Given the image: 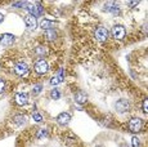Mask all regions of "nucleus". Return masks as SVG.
Segmentation results:
<instances>
[{
    "mask_svg": "<svg viewBox=\"0 0 148 147\" xmlns=\"http://www.w3.org/2000/svg\"><path fill=\"white\" fill-rule=\"evenodd\" d=\"M129 129L132 132H134V133L140 132V129H142V120H140V119H138V117H133L132 120L129 121Z\"/></svg>",
    "mask_w": 148,
    "mask_h": 147,
    "instance_id": "obj_1",
    "label": "nucleus"
},
{
    "mask_svg": "<svg viewBox=\"0 0 148 147\" xmlns=\"http://www.w3.org/2000/svg\"><path fill=\"white\" fill-rule=\"evenodd\" d=\"M125 34H126V31H125L124 26H121V25H116V26L112 29V35L115 36L117 40H121V39H124Z\"/></svg>",
    "mask_w": 148,
    "mask_h": 147,
    "instance_id": "obj_2",
    "label": "nucleus"
},
{
    "mask_svg": "<svg viewBox=\"0 0 148 147\" xmlns=\"http://www.w3.org/2000/svg\"><path fill=\"white\" fill-rule=\"evenodd\" d=\"M14 71H16L17 75L19 76H23V75H27L28 72V66L25 62H19V63L16 65V67H14Z\"/></svg>",
    "mask_w": 148,
    "mask_h": 147,
    "instance_id": "obj_3",
    "label": "nucleus"
},
{
    "mask_svg": "<svg viewBox=\"0 0 148 147\" xmlns=\"http://www.w3.org/2000/svg\"><path fill=\"white\" fill-rule=\"evenodd\" d=\"M48 69H49L48 63L45 61H42V59H40V61H38L35 63V71L38 72V74H40V75H42V74L47 72Z\"/></svg>",
    "mask_w": 148,
    "mask_h": 147,
    "instance_id": "obj_4",
    "label": "nucleus"
},
{
    "mask_svg": "<svg viewBox=\"0 0 148 147\" xmlns=\"http://www.w3.org/2000/svg\"><path fill=\"white\" fill-rule=\"evenodd\" d=\"M115 107H116V111H119V112H126L127 110H129L130 104H129V102H127L126 100H120V101H117V102H116Z\"/></svg>",
    "mask_w": 148,
    "mask_h": 147,
    "instance_id": "obj_5",
    "label": "nucleus"
},
{
    "mask_svg": "<svg viewBox=\"0 0 148 147\" xmlns=\"http://www.w3.org/2000/svg\"><path fill=\"white\" fill-rule=\"evenodd\" d=\"M94 35H95L97 40H99V41H104V40L107 39V36H108V31L104 29V27H98V29L95 30Z\"/></svg>",
    "mask_w": 148,
    "mask_h": 147,
    "instance_id": "obj_6",
    "label": "nucleus"
},
{
    "mask_svg": "<svg viewBox=\"0 0 148 147\" xmlns=\"http://www.w3.org/2000/svg\"><path fill=\"white\" fill-rule=\"evenodd\" d=\"M27 9L30 10L31 16H34V17L41 16V13H42V8H41V5H39V4H28Z\"/></svg>",
    "mask_w": 148,
    "mask_h": 147,
    "instance_id": "obj_7",
    "label": "nucleus"
},
{
    "mask_svg": "<svg viewBox=\"0 0 148 147\" xmlns=\"http://www.w3.org/2000/svg\"><path fill=\"white\" fill-rule=\"evenodd\" d=\"M25 23H26V26L28 27V29L35 30V29H36V26H38V19H36V17L28 14L26 18H25Z\"/></svg>",
    "mask_w": 148,
    "mask_h": 147,
    "instance_id": "obj_8",
    "label": "nucleus"
},
{
    "mask_svg": "<svg viewBox=\"0 0 148 147\" xmlns=\"http://www.w3.org/2000/svg\"><path fill=\"white\" fill-rule=\"evenodd\" d=\"M70 120H71V116L67 112H62V114H59L58 117H57V121H58L59 125H67V124L70 123Z\"/></svg>",
    "mask_w": 148,
    "mask_h": 147,
    "instance_id": "obj_9",
    "label": "nucleus"
},
{
    "mask_svg": "<svg viewBox=\"0 0 148 147\" xmlns=\"http://www.w3.org/2000/svg\"><path fill=\"white\" fill-rule=\"evenodd\" d=\"M16 102L19 104V106H25L28 102V97L26 93H17L16 94Z\"/></svg>",
    "mask_w": 148,
    "mask_h": 147,
    "instance_id": "obj_10",
    "label": "nucleus"
},
{
    "mask_svg": "<svg viewBox=\"0 0 148 147\" xmlns=\"http://www.w3.org/2000/svg\"><path fill=\"white\" fill-rule=\"evenodd\" d=\"M14 41V36L10 35V34H4L0 38V44L1 45H10Z\"/></svg>",
    "mask_w": 148,
    "mask_h": 147,
    "instance_id": "obj_11",
    "label": "nucleus"
},
{
    "mask_svg": "<svg viewBox=\"0 0 148 147\" xmlns=\"http://www.w3.org/2000/svg\"><path fill=\"white\" fill-rule=\"evenodd\" d=\"M75 101L77 103H80V104H82L86 101V94L85 93H82V92H79V93H76V95H75Z\"/></svg>",
    "mask_w": 148,
    "mask_h": 147,
    "instance_id": "obj_12",
    "label": "nucleus"
},
{
    "mask_svg": "<svg viewBox=\"0 0 148 147\" xmlns=\"http://www.w3.org/2000/svg\"><path fill=\"white\" fill-rule=\"evenodd\" d=\"M40 26H41V29H44V30H50L53 26V23H52V21H49V19H42L40 22Z\"/></svg>",
    "mask_w": 148,
    "mask_h": 147,
    "instance_id": "obj_13",
    "label": "nucleus"
},
{
    "mask_svg": "<svg viewBox=\"0 0 148 147\" xmlns=\"http://www.w3.org/2000/svg\"><path fill=\"white\" fill-rule=\"evenodd\" d=\"M50 95H52L53 100H58V98L61 97V93H59L57 89H53V90H52V93H50Z\"/></svg>",
    "mask_w": 148,
    "mask_h": 147,
    "instance_id": "obj_14",
    "label": "nucleus"
},
{
    "mask_svg": "<svg viewBox=\"0 0 148 147\" xmlns=\"http://www.w3.org/2000/svg\"><path fill=\"white\" fill-rule=\"evenodd\" d=\"M61 81H62V80L58 78V76H54V78L50 79V84H52V85H58Z\"/></svg>",
    "mask_w": 148,
    "mask_h": 147,
    "instance_id": "obj_15",
    "label": "nucleus"
},
{
    "mask_svg": "<svg viewBox=\"0 0 148 147\" xmlns=\"http://www.w3.org/2000/svg\"><path fill=\"white\" fill-rule=\"evenodd\" d=\"M47 38L49 39V40H53V39H56V32L54 31H52V30H49L47 32Z\"/></svg>",
    "mask_w": 148,
    "mask_h": 147,
    "instance_id": "obj_16",
    "label": "nucleus"
},
{
    "mask_svg": "<svg viewBox=\"0 0 148 147\" xmlns=\"http://www.w3.org/2000/svg\"><path fill=\"white\" fill-rule=\"evenodd\" d=\"M14 121H16L17 124H23L25 123V119H23V116H19V115H17V116L14 117Z\"/></svg>",
    "mask_w": 148,
    "mask_h": 147,
    "instance_id": "obj_17",
    "label": "nucleus"
},
{
    "mask_svg": "<svg viewBox=\"0 0 148 147\" xmlns=\"http://www.w3.org/2000/svg\"><path fill=\"white\" fill-rule=\"evenodd\" d=\"M32 116H34V120H35V121H41L42 120V116L40 114H38V112H34Z\"/></svg>",
    "mask_w": 148,
    "mask_h": 147,
    "instance_id": "obj_18",
    "label": "nucleus"
},
{
    "mask_svg": "<svg viewBox=\"0 0 148 147\" xmlns=\"http://www.w3.org/2000/svg\"><path fill=\"white\" fill-rule=\"evenodd\" d=\"M132 145H133V147H139V141H138V138L136 137H134L132 139Z\"/></svg>",
    "mask_w": 148,
    "mask_h": 147,
    "instance_id": "obj_19",
    "label": "nucleus"
},
{
    "mask_svg": "<svg viewBox=\"0 0 148 147\" xmlns=\"http://www.w3.org/2000/svg\"><path fill=\"white\" fill-rule=\"evenodd\" d=\"M41 89H42V87H41V85H36L35 88H34V93H35V94H38V93H40V92H41Z\"/></svg>",
    "mask_w": 148,
    "mask_h": 147,
    "instance_id": "obj_20",
    "label": "nucleus"
},
{
    "mask_svg": "<svg viewBox=\"0 0 148 147\" xmlns=\"http://www.w3.org/2000/svg\"><path fill=\"white\" fill-rule=\"evenodd\" d=\"M147 104H148V101H147V100H144V103H143V111H144V114H147V112H148V110H147Z\"/></svg>",
    "mask_w": 148,
    "mask_h": 147,
    "instance_id": "obj_21",
    "label": "nucleus"
},
{
    "mask_svg": "<svg viewBox=\"0 0 148 147\" xmlns=\"http://www.w3.org/2000/svg\"><path fill=\"white\" fill-rule=\"evenodd\" d=\"M3 90H4V81L0 80V93H1Z\"/></svg>",
    "mask_w": 148,
    "mask_h": 147,
    "instance_id": "obj_22",
    "label": "nucleus"
},
{
    "mask_svg": "<svg viewBox=\"0 0 148 147\" xmlns=\"http://www.w3.org/2000/svg\"><path fill=\"white\" fill-rule=\"evenodd\" d=\"M138 3H139V1H130V3H129V5H130V7H135V5L138 4Z\"/></svg>",
    "mask_w": 148,
    "mask_h": 147,
    "instance_id": "obj_23",
    "label": "nucleus"
},
{
    "mask_svg": "<svg viewBox=\"0 0 148 147\" xmlns=\"http://www.w3.org/2000/svg\"><path fill=\"white\" fill-rule=\"evenodd\" d=\"M3 19H4V16H3V13H0V23L3 22Z\"/></svg>",
    "mask_w": 148,
    "mask_h": 147,
    "instance_id": "obj_24",
    "label": "nucleus"
}]
</instances>
